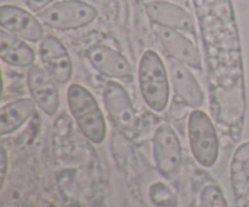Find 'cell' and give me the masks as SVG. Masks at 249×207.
<instances>
[{"label": "cell", "instance_id": "cell-1", "mask_svg": "<svg viewBox=\"0 0 249 207\" xmlns=\"http://www.w3.org/2000/svg\"><path fill=\"white\" fill-rule=\"evenodd\" d=\"M67 103L83 135L95 144L104 142L106 137V121L94 95L79 84L70 85Z\"/></svg>", "mask_w": 249, "mask_h": 207}, {"label": "cell", "instance_id": "cell-2", "mask_svg": "<svg viewBox=\"0 0 249 207\" xmlns=\"http://www.w3.org/2000/svg\"><path fill=\"white\" fill-rule=\"evenodd\" d=\"M138 78L145 103L156 113H162L169 102L170 80L164 63L157 52L147 50L141 56Z\"/></svg>", "mask_w": 249, "mask_h": 207}, {"label": "cell", "instance_id": "cell-3", "mask_svg": "<svg viewBox=\"0 0 249 207\" xmlns=\"http://www.w3.org/2000/svg\"><path fill=\"white\" fill-rule=\"evenodd\" d=\"M187 133L197 162L208 169L214 166L219 157V140L211 118L203 111L195 109L189 116Z\"/></svg>", "mask_w": 249, "mask_h": 207}, {"label": "cell", "instance_id": "cell-4", "mask_svg": "<svg viewBox=\"0 0 249 207\" xmlns=\"http://www.w3.org/2000/svg\"><path fill=\"white\" fill-rule=\"evenodd\" d=\"M96 17L97 10L82 0H63L39 12L41 23L57 31L83 28L92 23Z\"/></svg>", "mask_w": 249, "mask_h": 207}, {"label": "cell", "instance_id": "cell-5", "mask_svg": "<svg viewBox=\"0 0 249 207\" xmlns=\"http://www.w3.org/2000/svg\"><path fill=\"white\" fill-rule=\"evenodd\" d=\"M156 166L165 178H175L181 167V144L175 131L167 124L158 126L153 136Z\"/></svg>", "mask_w": 249, "mask_h": 207}, {"label": "cell", "instance_id": "cell-6", "mask_svg": "<svg viewBox=\"0 0 249 207\" xmlns=\"http://www.w3.org/2000/svg\"><path fill=\"white\" fill-rule=\"evenodd\" d=\"M105 108L114 126L122 131L135 130L138 118L126 90L119 82L108 80L102 94Z\"/></svg>", "mask_w": 249, "mask_h": 207}, {"label": "cell", "instance_id": "cell-7", "mask_svg": "<svg viewBox=\"0 0 249 207\" xmlns=\"http://www.w3.org/2000/svg\"><path fill=\"white\" fill-rule=\"evenodd\" d=\"M152 29L160 40V45L174 60L194 68L202 70V57L198 48L187 36L179 31L160 24L152 23Z\"/></svg>", "mask_w": 249, "mask_h": 207}, {"label": "cell", "instance_id": "cell-8", "mask_svg": "<svg viewBox=\"0 0 249 207\" xmlns=\"http://www.w3.org/2000/svg\"><path fill=\"white\" fill-rule=\"evenodd\" d=\"M0 24L2 29L26 41L38 43L44 39V28L40 19L21 7L2 5L0 7Z\"/></svg>", "mask_w": 249, "mask_h": 207}, {"label": "cell", "instance_id": "cell-9", "mask_svg": "<svg viewBox=\"0 0 249 207\" xmlns=\"http://www.w3.org/2000/svg\"><path fill=\"white\" fill-rule=\"evenodd\" d=\"M41 63L48 74L58 84L70 81L73 73V64L67 48L60 39L53 35L44 36L39 48Z\"/></svg>", "mask_w": 249, "mask_h": 207}, {"label": "cell", "instance_id": "cell-10", "mask_svg": "<svg viewBox=\"0 0 249 207\" xmlns=\"http://www.w3.org/2000/svg\"><path fill=\"white\" fill-rule=\"evenodd\" d=\"M27 87L36 107L48 115H53L60 107V94L56 81L44 68L32 65L27 72Z\"/></svg>", "mask_w": 249, "mask_h": 207}, {"label": "cell", "instance_id": "cell-11", "mask_svg": "<svg viewBox=\"0 0 249 207\" xmlns=\"http://www.w3.org/2000/svg\"><path fill=\"white\" fill-rule=\"evenodd\" d=\"M168 74L178 98L190 108H201L204 95L197 79L189 69V65L173 58L168 64Z\"/></svg>", "mask_w": 249, "mask_h": 207}, {"label": "cell", "instance_id": "cell-12", "mask_svg": "<svg viewBox=\"0 0 249 207\" xmlns=\"http://www.w3.org/2000/svg\"><path fill=\"white\" fill-rule=\"evenodd\" d=\"M87 57L90 64L105 77L121 80H130L133 78V68L129 61L109 46H92L88 50Z\"/></svg>", "mask_w": 249, "mask_h": 207}, {"label": "cell", "instance_id": "cell-13", "mask_svg": "<svg viewBox=\"0 0 249 207\" xmlns=\"http://www.w3.org/2000/svg\"><path fill=\"white\" fill-rule=\"evenodd\" d=\"M151 22L195 35V23L191 15L182 7L168 1H151L146 4Z\"/></svg>", "mask_w": 249, "mask_h": 207}, {"label": "cell", "instance_id": "cell-14", "mask_svg": "<svg viewBox=\"0 0 249 207\" xmlns=\"http://www.w3.org/2000/svg\"><path fill=\"white\" fill-rule=\"evenodd\" d=\"M0 57L2 62L17 68H29L36 61L34 50L23 41L1 28L0 31Z\"/></svg>", "mask_w": 249, "mask_h": 207}, {"label": "cell", "instance_id": "cell-15", "mask_svg": "<svg viewBox=\"0 0 249 207\" xmlns=\"http://www.w3.org/2000/svg\"><path fill=\"white\" fill-rule=\"evenodd\" d=\"M36 108L32 98H21L2 106L0 111V135L5 136L21 127Z\"/></svg>", "mask_w": 249, "mask_h": 207}, {"label": "cell", "instance_id": "cell-16", "mask_svg": "<svg viewBox=\"0 0 249 207\" xmlns=\"http://www.w3.org/2000/svg\"><path fill=\"white\" fill-rule=\"evenodd\" d=\"M201 207H229L223 191L216 186H207L201 194Z\"/></svg>", "mask_w": 249, "mask_h": 207}, {"label": "cell", "instance_id": "cell-17", "mask_svg": "<svg viewBox=\"0 0 249 207\" xmlns=\"http://www.w3.org/2000/svg\"><path fill=\"white\" fill-rule=\"evenodd\" d=\"M151 200L160 207L169 206L173 204V194L163 183H155L150 189Z\"/></svg>", "mask_w": 249, "mask_h": 207}, {"label": "cell", "instance_id": "cell-18", "mask_svg": "<svg viewBox=\"0 0 249 207\" xmlns=\"http://www.w3.org/2000/svg\"><path fill=\"white\" fill-rule=\"evenodd\" d=\"M26 1L31 11L38 12L39 14V12L45 10L48 6H50V4L53 0H26Z\"/></svg>", "mask_w": 249, "mask_h": 207}, {"label": "cell", "instance_id": "cell-19", "mask_svg": "<svg viewBox=\"0 0 249 207\" xmlns=\"http://www.w3.org/2000/svg\"><path fill=\"white\" fill-rule=\"evenodd\" d=\"M0 158H1V184H4L5 176H6V169H7V154L4 147H1Z\"/></svg>", "mask_w": 249, "mask_h": 207}]
</instances>
